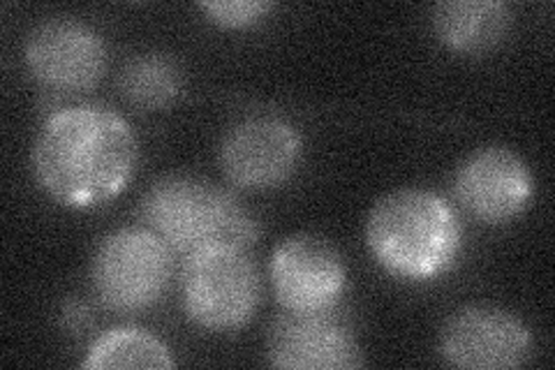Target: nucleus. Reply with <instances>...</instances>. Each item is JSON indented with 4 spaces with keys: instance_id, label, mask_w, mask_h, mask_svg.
I'll return each instance as SVG.
<instances>
[{
    "instance_id": "4",
    "label": "nucleus",
    "mask_w": 555,
    "mask_h": 370,
    "mask_svg": "<svg viewBox=\"0 0 555 370\" xmlns=\"http://www.w3.org/2000/svg\"><path fill=\"white\" fill-rule=\"evenodd\" d=\"M181 290L190 320L211 331L243 327L259 304V276L241 245H218L188 257Z\"/></svg>"
},
{
    "instance_id": "2",
    "label": "nucleus",
    "mask_w": 555,
    "mask_h": 370,
    "mask_svg": "<svg viewBox=\"0 0 555 370\" xmlns=\"http://www.w3.org/2000/svg\"><path fill=\"white\" fill-rule=\"evenodd\" d=\"M369 248L389 273L408 280L436 278L461 251L456 210L430 190L408 188L382 197L369 216Z\"/></svg>"
},
{
    "instance_id": "1",
    "label": "nucleus",
    "mask_w": 555,
    "mask_h": 370,
    "mask_svg": "<svg viewBox=\"0 0 555 370\" xmlns=\"http://www.w3.org/2000/svg\"><path fill=\"white\" fill-rule=\"evenodd\" d=\"M137 155V137L126 118L98 104H77L47 118L33 149V169L49 197L91 208L128 186Z\"/></svg>"
},
{
    "instance_id": "10",
    "label": "nucleus",
    "mask_w": 555,
    "mask_h": 370,
    "mask_svg": "<svg viewBox=\"0 0 555 370\" xmlns=\"http://www.w3.org/2000/svg\"><path fill=\"white\" fill-rule=\"evenodd\" d=\"M456 197L489 225L516 218L532 197V176L520 157L502 146L475 151L456 174Z\"/></svg>"
},
{
    "instance_id": "11",
    "label": "nucleus",
    "mask_w": 555,
    "mask_h": 370,
    "mask_svg": "<svg viewBox=\"0 0 555 370\" xmlns=\"http://www.w3.org/2000/svg\"><path fill=\"white\" fill-rule=\"evenodd\" d=\"M271 366L285 370H350L363 366V352L340 322L324 312H289L269 331Z\"/></svg>"
},
{
    "instance_id": "14",
    "label": "nucleus",
    "mask_w": 555,
    "mask_h": 370,
    "mask_svg": "<svg viewBox=\"0 0 555 370\" xmlns=\"http://www.w3.org/2000/svg\"><path fill=\"white\" fill-rule=\"evenodd\" d=\"M179 69L165 56H137L120 75V91L132 104L144 110L165 107L179 95Z\"/></svg>"
},
{
    "instance_id": "6",
    "label": "nucleus",
    "mask_w": 555,
    "mask_h": 370,
    "mask_svg": "<svg viewBox=\"0 0 555 370\" xmlns=\"http://www.w3.org/2000/svg\"><path fill=\"white\" fill-rule=\"evenodd\" d=\"M532 349L528 327L507 310L467 306L447 320L440 352L447 363L470 370H509Z\"/></svg>"
},
{
    "instance_id": "3",
    "label": "nucleus",
    "mask_w": 555,
    "mask_h": 370,
    "mask_svg": "<svg viewBox=\"0 0 555 370\" xmlns=\"http://www.w3.org/2000/svg\"><path fill=\"white\" fill-rule=\"evenodd\" d=\"M142 216L167 248L193 257L218 245H248L257 237L253 216L228 190L199 176L173 174L144 197Z\"/></svg>"
},
{
    "instance_id": "13",
    "label": "nucleus",
    "mask_w": 555,
    "mask_h": 370,
    "mask_svg": "<svg viewBox=\"0 0 555 370\" xmlns=\"http://www.w3.org/2000/svg\"><path fill=\"white\" fill-rule=\"evenodd\" d=\"M89 370L173 368L169 349L144 329H112L91 345L81 363Z\"/></svg>"
},
{
    "instance_id": "9",
    "label": "nucleus",
    "mask_w": 555,
    "mask_h": 370,
    "mask_svg": "<svg viewBox=\"0 0 555 370\" xmlns=\"http://www.w3.org/2000/svg\"><path fill=\"white\" fill-rule=\"evenodd\" d=\"M299 157V132L278 118L243 120L224 135L220 146L224 176L248 190L281 186L297 169Z\"/></svg>"
},
{
    "instance_id": "15",
    "label": "nucleus",
    "mask_w": 555,
    "mask_h": 370,
    "mask_svg": "<svg viewBox=\"0 0 555 370\" xmlns=\"http://www.w3.org/2000/svg\"><path fill=\"white\" fill-rule=\"evenodd\" d=\"M199 8L216 24L241 28L264 20V14L271 10V3H264V0H216V3H202Z\"/></svg>"
},
{
    "instance_id": "12",
    "label": "nucleus",
    "mask_w": 555,
    "mask_h": 370,
    "mask_svg": "<svg viewBox=\"0 0 555 370\" xmlns=\"http://www.w3.org/2000/svg\"><path fill=\"white\" fill-rule=\"evenodd\" d=\"M512 10L498 0H454L433 12L438 38L461 54H481L505 40Z\"/></svg>"
},
{
    "instance_id": "5",
    "label": "nucleus",
    "mask_w": 555,
    "mask_h": 370,
    "mask_svg": "<svg viewBox=\"0 0 555 370\" xmlns=\"http://www.w3.org/2000/svg\"><path fill=\"white\" fill-rule=\"evenodd\" d=\"M171 276L167 245L151 229H118L100 243L93 257V288L100 302L118 312L153 306Z\"/></svg>"
},
{
    "instance_id": "7",
    "label": "nucleus",
    "mask_w": 555,
    "mask_h": 370,
    "mask_svg": "<svg viewBox=\"0 0 555 370\" xmlns=\"http://www.w3.org/2000/svg\"><path fill=\"white\" fill-rule=\"evenodd\" d=\"M345 278L338 251L315 234L285 239L271 257L275 298L287 312H326L340 298Z\"/></svg>"
},
{
    "instance_id": "8",
    "label": "nucleus",
    "mask_w": 555,
    "mask_h": 370,
    "mask_svg": "<svg viewBox=\"0 0 555 370\" xmlns=\"http://www.w3.org/2000/svg\"><path fill=\"white\" fill-rule=\"evenodd\" d=\"M26 63L33 77L54 91H89L107 67L100 35L75 20H51L30 33Z\"/></svg>"
}]
</instances>
